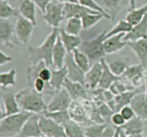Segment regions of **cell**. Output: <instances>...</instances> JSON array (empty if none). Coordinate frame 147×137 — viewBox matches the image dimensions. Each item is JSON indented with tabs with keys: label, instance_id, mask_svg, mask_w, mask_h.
Returning <instances> with one entry per match:
<instances>
[{
	"label": "cell",
	"instance_id": "obj_1",
	"mask_svg": "<svg viewBox=\"0 0 147 137\" xmlns=\"http://www.w3.org/2000/svg\"><path fill=\"white\" fill-rule=\"evenodd\" d=\"M44 95L34 88L27 87L17 92L16 97L21 110L42 115L47 109V104L43 98Z\"/></svg>",
	"mask_w": 147,
	"mask_h": 137
},
{
	"label": "cell",
	"instance_id": "obj_2",
	"mask_svg": "<svg viewBox=\"0 0 147 137\" xmlns=\"http://www.w3.org/2000/svg\"><path fill=\"white\" fill-rule=\"evenodd\" d=\"M59 34V28H53L50 34L47 36L40 46H29L27 52L29 60L32 64H36L43 61L48 67L53 69V50L55 43Z\"/></svg>",
	"mask_w": 147,
	"mask_h": 137
},
{
	"label": "cell",
	"instance_id": "obj_3",
	"mask_svg": "<svg viewBox=\"0 0 147 137\" xmlns=\"http://www.w3.org/2000/svg\"><path fill=\"white\" fill-rule=\"evenodd\" d=\"M33 113L21 110L13 115L1 118L0 137H16L21 131L26 121Z\"/></svg>",
	"mask_w": 147,
	"mask_h": 137
},
{
	"label": "cell",
	"instance_id": "obj_4",
	"mask_svg": "<svg viewBox=\"0 0 147 137\" xmlns=\"http://www.w3.org/2000/svg\"><path fill=\"white\" fill-rule=\"evenodd\" d=\"M106 30H103L93 38L83 40L78 48L88 57L90 63L100 61L106 55L103 48V42L106 39Z\"/></svg>",
	"mask_w": 147,
	"mask_h": 137
},
{
	"label": "cell",
	"instance_id": "obj_5",
	"mask_svg": "<svg viewBox=\"0 0 147 137\" xmlns=\"http://www.w3.org/2000/svg\"><path fill=\"white\" fill-rule=\"evenodd\" d=\"M63 7V3L57 0H52L46 7L45 12L42 13V19L53 28H59L60 23L65 20Z\"/></svg>",
	"mask_w": 147,
	"mask_h": 137
},
{
	"label": "cell",
	"instance_id": "obj_6",
	"mask_svg": "<svg viewBox=\"0 0 147 137\" xmlns=\"http://www.w3.org/2000/svg\"><path fill=\"white\" fill-rule=\"evenodd\" d=\"M17 93L10 87H1V99L3 104V110L1 112V118L13 115L21 111L17 102Z\"/></svg>",
	"mask_w": 147,
	"mask_h": 137
},
{
	"label": "cell",
	"instance_id": "obj_7",
	"mask_svg": "<svg viewBox=\"0 0 147 137\" xmlns=\"http://www.w3.org/2000/svg\"><path fill=\"white\" fill-rule=\"evenodd\" d=\"M14 25L10 20L0 19V43L9 48H13L17 43Z\"/></svg>",
	"mask_w": 147,
	"mask_h": 137
},
{
	"label": "cell",
	"instance_id": "obj_8",
	"mask_svg": "<svg viewBox=\"0 0 147 137\" xmlns=\"http://www.w3.org/2000/svg\"><path fill=\"white\" fill-rule=\"evenodd\" d=\"M73 99L65 89L63 88L60 90L56 92L52 97V99L47 103V111L55 112V111L67 110L73 102Z\"/></svg>",
	"mask_w": 147,
	"mask_h": 137
},
{
	"label": "cell",
	"instance_id": "obj_9",
	"mask_svg": "<svg viewBox=\"0 0 147 137\" xmlns=\"http://www.w3.org/2000/svg\"><path fill=\"white\" fill-rule=\"evenodd\" d=\"M35 25L30 20L20 16L14 24L15 34L19 42L27 45L30 40Z\"/></svg>",
	"mask_w": 147,
	"mask_h": 137
},
{
	"label": "cell",
	"instance_id": "obj_10",
	"mask_svg": "<svg viewBox=\"0 0 147 137\" xmlns=\"http://www.w3.org/2000/svg\"><path fill=\"white\" fill-rule=\"evenodd\" d=\"M40 125L43 135L49 137H67L63 125L44 115H40Z\"/></svg>",
	"mask_w": 147,
	"mask_h": 137
},
{
	"label": "cell",
	"instance_id": "obj_11",
	"mask_svg": "<svg viewBox=\"0 0 147 137\" xmlns=\"http://www.w3.org/2000/svg\"><path fill=\"white\" fill-rule=\"evenodd\" d=\"M109 16L110 20L114 22L119 13L126 5L129 0H96Z\"/></svg>",
	"mask_w": 147,
	"mask_h": 137
},
{
	"label": "cell",
	"instance_id": "obj_12",
	"mask_svg": "<svg viewBox=\"0 0 147 137\" xmlns=\"http://www.w3.org/2000/svg\"><path fill=\"white\" fill-rule=\"evenodd\" d=\"M40 115L33 113L16 137H38L43 135L40 125Z\"/></svg>",
	"mask_w": 147,
	"mask_h": 137
},
{
	"label": "cell",
	"instance_id": "obj_13",
	"mask_svg": "<svg viewBox=\"0 0 147 137\" xmlns=\"http://www.w3.org/2000/svg\"><path fill=\"white\" fill-rule=\"evenodd\" d=\"M65 66L67 68V78L69 79L85 85L86 73L76 64L72 53H67L65 61Z\"/></svg>",
	"mask_w": 147,
	"mask_h": 137
},
{
	"label": "cell",
	"instance_id": "obj_14",
	"mask_svg": "<svg viewBox=\"0 0 147 137\" xmlns=\"http://www.w3.org/2000/svg\"><path fill=\"white\" fill-rule=\"evenodd\" d=\"M103 71V64L100 61L93 63L90 69L86 73V87L90 90L97 89L101 79Z\"/></svg>",
	"mask_w": 147,
	"mask_h": 137
},
{
	"label": "cell",
	"instance_id": "obj_15",
	"mask_svg": "<svg viewBox=\"0 0 147 137\" xmlns=\"http://www.w3.org/2000/svg\"><path fill=\"white\" fill-rule=\"evenodd\" d=\"M125 33L116 35L105 39L103 48L106 55L116 54L119 51L127 46V42L123 40Z\"/></svg>",
	"mask_w": 147,
	"mask_h": 137
},
{
	"label": "cell",
	"instance_id": "obj_16",
	"mask_svg": "<svg viewBox=\"0 0 147 137\" xmlns=\"http://www.w3.org/2000/svg\"><path fill=\"white\" fill-rule=\"evenodd\" d=\"M145 68L142 64L129 66L122 77L131 82L134 87H139L142 85Z\"/></svg>",
	"mask_w": 147,
	"mask_h": 137
},
{
	"label": "cell",
	"instance_id": "obj_17",
	"mask_svg": "<svg viewBox=\"0 0 147 137\" xmlns=\"http://www.w3.org/2000/svg\"><path fill=\"white\" fill-rule=\"evenodd\" d=\"M127 46L136 55L139 63L144 68L147 66V38L127 42Z\"/></svg>",
	"mask_w": 147,
	"mask_h": 137
},
{
	"label": "cell",
	"instance_id": "obj_18",
	"mask_svg": "<svg viewBox=\"0 0 147 137\" xmlns=\"http://www.w3.org/2000/svg\"><path fill=\"white\" fill-rule=\"evenodd\" d=\"M91 13H98L93 10H90L88 7L80 4L79 2L75 3H65L63 7V14L65 19L71 17H79L82 18L83 16Z\"/></svg>",
	"mask_w": 147,
	"mask_h": 137
},
{
	"label": "cell",
	"instance_id": "obj_19",
	"mask_svg": "<svg viewBox=\"0 0 147 137\" xmlns=\"http://www.w3.org/2000/svg\"><path fill=\"white\" fill-rule=\"evenodd\" d=\"M67 52L65 48L64 45L62 43L60 36H57V38L55 43L53 50V69H59L65 66V61L67 55Z\"/></svg>",
	"mask_w": 147,
	"mask_h": 137
},
{
	"label": "cell",
	"instance_id": "obj_20",
	"mask_svg": "<svg viewBox=\"0 0 147 137\" xmlns=\"http://www.w3.org/2000/svg\"><path fill=\"white\" fill-rule=\"evenodd\" d=\"M63 88L68 92L73 100L77 101L78 100L88 98L86 86L79 82H73L67 78L63 84Z\"/></svg>",
	"mask_w": 147,
	"mask_h": 137
},
{
	"label": "cell",
	"instance_id": "obj_21",
	"mask_svg": "<svg viewBox=\"0 0 147 137\" xmlns=\"http://www.w3.org/2000/svg\"><path fill=\"white\" fill-rule=\"evenodd\" d=\"M131 107L134 110L136 116L139 117L144 121L147 120V101L145 93L138 92L134 95L130 103Z\"/></svg>",
	"mask_w": 147,
	"mask_h": 137
},
{
	"label": "cell",
	"instance_id": "obj_22",
	"mask_svg": "<svg viewBox=\"0 0 147 137\" xmlns=\"http://www.w3.org/2000/svg\"><path fill=\"white\" fill-rule=\"evenodd\" d=\"M142 38H147V14L140 22L134 25L131 30L123 37V40L126 42Z\"/></svg>",
	"mask_w": 147,
	"mask_h": 137
},
{
	"label": "cell",
	"instance_id": "obj_23",
	"mask_svg": "<svg viewBox=\"0 0 147 137\" xmlns=\"http://www.w3.org/2000/svg\"><path fill=\"white\" fill-rule=\"evenodd\" d=\"M102 64H103V71L102 74L101 79H100L99 85L98 86V89H103V90H107L109 89L110 87L112 84L116 81L119 80L122 78V76H118L115 75L109 69V66L107 64V62L104 59L100 60Z\"/></svg>",
	"mask_w": 147,
	"mask_h": 137
},
{
	"label": "cell",
	"instance_id": "obj_24",
	"mask_svg": "<svg viewBox=\"0 0 147 137\" xmlns=\"http://www.w3.org/2000/svg\"><path fill=\"white\" fill-rule=\"evenodd\" d=\"M59 36L68 53H71L75 49L78 48L83 42L80 36L68 34L65 31L63 27L59 28Z\"/></svg>",
	"mask_w": 147,
	"mask_h": 137
},
{
	"label": "cell",
	"instance_id": "obj_25",
	"mask_svg": "<svg viewBox=\"0 0 147 137\" xmlns=\"http://www.w3.org/2000/svg\"><path fill=\"white\" fill-rule=\"evenodd\" d=\"M36 7L32 0H21L18 6L20 16L31 21L35 26L37 25Z\"/></svg>",
	"mask_w": 147,
	"mask_h": 137
},
{
	"label": "cell",
	"instance_id": "obj_26",
	"mask_svg": "<svg viewBox=\"0 0 147 137\" xmlns=\"http://www.w3.org/2000/svg\"><path fill=\"white\" fill-rule=\"evenodd\" d=\"M107 62L110 70L118 76H122L129 65V59L127 57L116 56Z\"/></svg>",
	"mask_w": 147,
	"mask_h": 137
},
{
	"label": "cell",
	"instance_id": "obj_27",
	"mask_svg": "<svg viewBox=\"0 0 147 137\" xmlns=\"http://www.w3.org/2000/svg\"><path fill=\"white\" fill-rule=\"evenodd\" d=\"M67 78V71L65 66L59 69H52V77L49 84L52 89L56 92L63 89V84Z\"/></svg>",
	"mask_w": 147,
	"mask_h": 137
},
{
	"label": "cell",
	"instance_id": "obj_28",
	"mask_svg": "<svg viewBox=\"0 0 147 137\" xmlns=\"http://www.w3.org/2000/svg\"><path fill=\"white\" fill-rule=\"evenodd\" d=\"M121 128H122L127 136L143 134L144 131V121L139 117L135 116L130 121H126Z\"/></svg>",
	"mask_w": 147,
	"mask_h": 137
},
{
	"label": "cell",
	"instance_id": "obj_29",
	"mask_svg": "<svg viewBox=\"0 0 147 137\" xmlns=\"http://www.w3.org/2000/svg\"><path fill=\"white\" fill-rule=\"evenodd\" d=\"M142 92L139 89H135L131 91H126L123 93L115 96L114 98V111L119 112L120 110L125 105H130L131 101L133 99L134 95L138 92Z\"/></svg>",
	"mask_w": 147,
	"mask_h": 137
},
{
	"label": "cell",
	"instance_id": "obj_30",
	"mask_svg": "<svg viewBox=\"0 0 147 137\" xmlns=\"http://www.w3.org/2000/svg\"><path fill=\"white\" fill-rule=\"evenodd\" d=\"M147 14V3L144 5L134 8L133 10H128V13L125 17V20H127L131 25H135L140 22Z\"/></svg>",
	"mask_w": 147,
	"mask_h": 137
},
{
	"label": "cell",
	"instance_id": "obj_31",
	"mask_svg": "<svg viewBox=\"0 0 147 137\" xmlns=\"http://www.w3.org/2000/svg\"><path fill=\"white\" fill-rule=\"evenodd\" d=\"M20 16V11L15 7L4 0L0 1V19L10 20L13 17H18Z\"/></svg>",
	"mask_w": 147,
	"mask_h": 137
},
{
	"label": "cell",
	"instance_id": "obj_32",
	"mask_svg": "<svg viewBox=\"0 0 147 137\" xmlns=\"http://www.w3.org/2000/svg\"><path fill=\"white\" fill-rule=\"evenodd\" d=\"M71 119L78 123H86L87 121V118L85 114L84 109L81 105L78 103L77 101L73 100L68 109Z\"/></svg>",
	"mask_w": 147,
	"mask_h": 137
},
{
	"label": "cell",
	"instance_id": "obj_33",
	"mask_svg": "<svg viewBox=\"0 0 147 137\" xmlns=\"http://www.w3.org/2000/svg\"><path fill=\"white\" fill-rule=\"evenodd\" d=\"M65 31L68 34L73 35H79L80 32L83 29L81 18L79 17H71L67 19L65 27H63Z\"/></svg>",
	"mask_w": 147,
	"mask_h": 137
},
{
	"label": "cell",
	"instance_id": "obj_34",
	"mask_svg": "<svg viewBox=\"0 0 147 137\" xmlns=\"http://www.w3.org/2000/svg\"><path fill=\"white\" fill-rule=\"evenodd\" d=\"M65 131L67 137H86L85 135L84 127L81 126L79 123L70 120L64 125Z\"/></svg>",
	"mask_w": 147,
	"mask_h": 137
},
{
	"label": "cell",
	"instance_id": "obj_35",
	"mask_svg": "<svg viewBox=\"0 0 147 137\" xmlns=\"http://www.w3.org/2000/svg\"><path fill=\"white\" fill-rule=\"evenodd\" d=\"M73 54V59H74L75 62L76 64L85 72H88L90 68V61L89 60L88 57L85 54L83 51L80 50L79 48H76L72 52Z\"/></svg>",
	"mask_w": 147,
	"mask_h": 137
},
{
	"label": "cell",
	"instance_id": "obj_36",
	"mask_svg": "<svg viewBox=\"0 0 147 137\" xmlns=\"http://www.w3.org/2000/svg\"><path fill=\"white\" fill-rule=\"evenodd\" d=\"M132 27H133V25H131L125 19L124 20H119L109 31H107V33L106 35V38L116 35L121 34V33L126 34L131 30Z\"/></svg>",
	"mask_w": 147,
	"mask_h": 137
},
{
	"label": "cell",
	"instance_id": "obj_37",
	"mask_svg": "<svg viewBox=\"0 0 147 137\" xmlns=\"http://www.w3.org/2000/svg\"><path fill=\"white\" fill-rule=\"evenodd\" d=\"M45 116L50 118L53 119V121H55L57 123L64 126L71 119L70 113L67 110H62V111H55V112H49V111H45L42 114Z\"/></svg>",
	"mask_w": 147,
	"mask_h": 137
},
{
	"label": "cell",
	"instance_id": "obj_38",
	"mask_svg": "<svg viewBox=\"0 0 147 137\" xmlns=\"http://www.w3.org/2000/svg\"><path fill=\"white\" fill-rule=\"evenodd\" d=\"M17 72L14 69H11L8 72L0 74V85L1 87H10L15 85Z\"/></svg>",
	"mask_w": 147,
	"mask_h": 137
},
{
	"label": "cell",
	"instance_id": "obj_39",
	"mask_svg": "<svg viewBox=\"0 0 147 137\" xmlns=\"http://www.w3.org/2000/svg\"><path fill=\"white\" fill-rule=\"evenodd\" d=\"M103 18H105L104 16L99 13H91L83 16L81 18L83 29L88 30L91 28Z\"/></svg>",
	"mask_w": 147,
	"mask_h": 137
},
{
	"label": "cell",
	"instance_id": "obj_40",
	"mask_svg": "<svg viewBox=\"0 0 147 137\" xmlns=\"http://www.w3.org/2000/svg\"><path fill=\"white\" fill-rule=\"evenodd\" d=\"M109 123H93L84 127L85 135L86 137H100L103 130Z\"/></svg>",
	"mask_w": 147,
	"mask_h": 137
},
{
	"label": "cell",
	"instance_id": "obj_41",
	"mask_svg": "<svg viewBox=\"0 0 147 137\" xmlns=\"http://www.w3.org/2000/svg\"><path fill=\"white\" fill-rule=\"evenodd\" d=\"M78 2L80 3V4H82V5L88 7V9L96 12L103 14L105 17V18L108 19V20H110L109 16L106 14V12L104 11V10L100 7V4H99L96 0H78Z\"/></svg>",
	"mask_w": 147,
	"mask_h": 137
},
{
	"label": "cell",
	"instance_id": "obj_42",
	"mask_svg": "<svg viewBox=\"0 0 147 137\" xmlns=\"http://www.w3.org/2000/svg\"><path fill=\"white\" fill-rule=\"evenodd\" d=\"M111 121L112 125H113L116 128H121L126 122V120L123 118V117L119 112H113V114L111 117Z\"/></svg>",
	"mask_w": 147,
	"mask_h": 137
},
{
	"label": "cell",
	"instance_id": "obj_43",
	"mask_svg": "<svg viewBox=\"0 0 147 137\" xmlns=\"http://www.w3.org/2000/svg\"><path fill=\"white\" fill-rule=\"evenodd\" d=\"M121 114L122 116L123 117L126 121H130L131 119L134 118L135 116H136V114H135L134 110H133V108L131 107L130 105H125L123 106L121 109L119 111Z\"/></svg>",
	"mask_w": 147,
	"mask_h": 137
},
{
	"label": "cell",
	"instance_id": "obj_44",
	"mask_svg": "<svg viewBox=\"0 0 147 137\" xmlns=\"http://www.w3.org/2000/svg\"><path fill=\"white\" fill-rule=\"evenodd\" d=\"M38 77L49 83L52 77V69L47 66H45L42 68L38 73Z\"/></svg>",
	"mask_w": 147,
	"mask_h": 137
},
{
	"label": "cell",
	"instance_id": "obj_45",
	"mask_svg": "<svg viewBox=\"0 0 147 137\" xmlns=\"http://www.w3.org/2000/svg\"><path fill=\"white\" fill-rule=\"evenodd\" d=\"M116 129H117L116 127H115L113 125L109 123L107 126L106 127V128L103 130L100 137H113L115 134H116Z\"/></svg>",
	"mask_w": 147,
	"mask_h": 137
},
{
	"label": "cell",
	"instance_id": "obj_46",
	"mask_svg": "<svg viewBox=\"0 0 147 137\" xmlns=\"http://www.w3.org/2000/svg\"><path fill=\"white\" fill-rule=\"evenodd\" d=\"M35 4L37 7L41 11L42 13H44L45 11L46 7L52 0H32Z\"/></svg>",
	"mask_w": 147,
	"mask_h": 137
},
{
	"label": "cell",
	"instance_id": "obj_47",
	"mask_svg": "<svg viewBox=\"0 0 147 137\" xmlns=\"http://www.w3.org/2000/svg\"><path fill=\"white\" fill-rule=\"evenodd\" d=\"M0 58H1V60H0V66H1L7 64L12 61V57L4 53L3 50L0 51Z\"/></svg>",
	"mask_w": 147,
	"mask_h": 137
},
{
	"label": "cell",
	"instance_id": "obj_48",
	"mask_svg": "<svg viewBox=\"0 0 147 137\" xmlns=\"http://www.w3.org/2000/svg\"><path fill=\"white\" fill-rule=\"evenodd\" d=\"M134 8H136V0H130L129 10H133Z\"/></svg>",
	"mask_w": 147,
	"mask_h": 137
},
{
	"label": "cell",
	"instance_id": "obj_49",
	"mask_svg": "<svg viewBox=\"0 0 147 137\" xmlns=\"http://www.w3.org/2000/svg\"><path fill=\"white\" fill-rule=\"evenodd\" d=\"M4 1H8L9 4H11V5L14 6V5H15V4H18V5H19V4H20V1H21V0H4Z\"/></svg>",
	"mask_w": 147,
	"mask_h": 137
},
{
	"label": "cell",
	"instance_id": "obj_50",
	"mask_svg": "<svg viewBox=\"0 0 147 137\" xmlns=\"http://www.w3.org/2000/svg\"><path fill=\"white\" fill-rule=\"evenodd\" d=\"M57 1H60V2L65 4V3H75V2H78V0H57Z\"/></svg>",
	"mask_w": 147,
	"mask_h": 137
},
{
	"label": "cell",
	"instance_id": "obj_51",
	"mask_svg": "<svg viewBox=\"0 0 147 137\" xmlns=\"http://www.w3.org/2000/svg\"><path fill=\"white\" fill-rule=\"evenodd\" d=\"M120 137H128V136L126 135V133L122 130V128H120Z\"/></svg>",
	"mask_w": 147,
	"mask_h": 137
},
{
	"label": "cell",
	"instance_id": "obj_52",
	"mask_svg": "<svg viewBox=\"0 0 147 137\" xmlns=\"http://www.w3.org/2000/svg\"><path fill=\"white\" fill-rule=\"evenodd\" d=\"M128 137H144L143 134H133V135L128 136Z\"/></svg>",
	"mask_w": 147,
	"mask_h": 137
},
{
	"label": "cell",
	"instance_id": "obj_53",
	"mask_svg": "<svg viewBox=\"0 0 147 137\" xmlns=\"http://www.w3.org/2000/svg\"><path fill=\"white\" fill-rule=\"evenodd\" d=\"M113 137H120V128H117L116 134H115L114 136Z\"/></svg>",
	"mask_w": 147,
	"mask_h": 137
},
{
	"label": "cell",
	"instance_id": "obj_54",
	"mask_svg": "<svg viewBox=\"0 0 147 137\" xmlns=\"http://www.w3.org/2000/svg\"><path fill=\"white\" fill-rule=\"evenodd\" d=\"M145 97H146V100L147 101V80L146 82V87H145Z\"/></svg>",
	"mask_w": 147,
	"mask_h": 137
},
{
	"label": "cell",
	"instance_id": "obj_55",
	"mask_svg": "<svg viewBox=\"0 0 147 137\" xmlns=\"http://www.w3.org/2000/svg\"><path fill=\"white\" fill-rule=\"evenodd\" d=\"M38 137H49V136H45V135H42V136H38Z\"/></svg>",
	"mask_w": 147,
	"mask_h": 137
},
{
	"label": "cell",
	"instance_id": "obj_56",
	"mask_svg": "<svg viewBox=\"0 0 147 137\" xmlns=\"http://www.w3.org/2000/svg\"><path fill=\"white\" fill-rule=\"evenodd\" d=\"M129 1H130V0H129Z\"/></svg>",
	"mask_w": 147,
	"mask_h": 137
}]
</instances>
